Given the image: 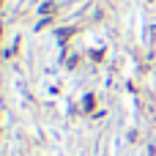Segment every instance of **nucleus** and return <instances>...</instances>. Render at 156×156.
I'll return each instance as SVG.
<instances>
[{
    "label": "nucleus",
    "instance_id": "1",
    "mask_svg": "<svg viewBox=\"0 0 156 156\" xmlns=\"http://www.w3.org/2000/svg\"><path fill=\"white\" fill-rule=\"evenodd\" d=\"M55 8H58V5H55L52 0H44V3L38 5V14H41V16H49V14H55Z\"/></svg>",
    "mask_w": 156,
    "mask_h": 156
}]
</instances>
